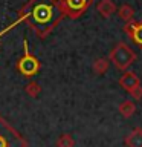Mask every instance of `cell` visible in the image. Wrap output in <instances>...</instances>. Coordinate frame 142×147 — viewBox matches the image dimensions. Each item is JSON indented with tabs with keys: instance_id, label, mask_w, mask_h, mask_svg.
I'll list each match as a JSON object with an SVG mask.
<instances>
[{
	"instance_id": "1",
	"label": "cell",
	"mask_w": 142,
	"mask_h": 147,
	"mask_svg": "<svg viewBox=\"0 0 142 147\" xmlns=\"http://www.w3.org/2000/svg\"><path fill=\"white\" fill-rule=\"evenodd\" d=\"M64 17L60 0H27L18 9L17 22H25L40 38H46Z\"/></svg>"
},
{
	"instance_id": "2",
	"label": "cell",
	"mask_w": 142,
	"mask_h": 147,
	"mask_svg": "<svg viewBox=\"0 0 142 147\" xmlns=\"http://www.w3.org/2000/svg\"><path fill=\"white\" fill-rule=\"evenodd\" d=\"M136 58H137L136 52L124 41H119V43L115 45L109 55V60L121 71H127L136 61Z\"/></svg>"
},
{
	"instance_id": "3",
	"label": "cell",
	"mask_w": 142,
	"mask_h": 147,
	"mask_svg": "<svg viewBox=\"0 0 142 147\" xmlns=\"http://www.w3.org/2000/svg\"><path fill=\"white\" fill-rule=\"evenodd\" d=\"M0 147H27L26 140L3 117H0Z\"/></svg>"
},
{
	"instance_id": "4",
	"label": "cell",
	"mask_w": 142,
	"mask_h": 147,
	"mask_svg": "<svg viewBox=\"0 0 142 147\" xmlns=\"http://www.w3.org/2000/svg\"><path fill=\"white\" fill-rule=\"evenodd\" d=\"M23 48H25V54H23V57L17 61V69L21 75L32 77L40 71V61H38V58H35L34 55L29 52L27 40H23Z\"/></svg>"
},
{
	"instance_id": "5",
	"label": "cell",
	"mask_w": 142,
	"mask_h": 147,
	"mask_svg": "<svg viewBox=\"0 0 142 147\" xmlns=\"http://www.w3.org/2000/svg\"><path fill=\"white\" fill-rule=\"evenodd\" d=\"M61 6L64 9V16L70 18H80L87 9L93 0H60Z\"/></svg>"
},
{
	"instance_id": "6",
	"label": "cell",
	"mask_w": 142,
	"mask_h": 147,
	"mask_svg": "<svg viewBox=\"0 0 142 147\" xmlns=\"http://www.w3.org/2000/svg\"><path fill=\"white\" fill-rule=\"evenodd\" d=\"M119 84H121L128 94H131V92H135L136 89L141 87V80H139V77H137L135 72L125 71L122 74V77L119 78Z\"/></svg>"
},
{
	"instance_id": "7",
	"label": "cell",
	"mask_w": 142,
	"mask_h": 147,
	"mask_svg": "<svg viewBox=\"0 0 142 147\" xmlns=\"http://www.w3.org/2000/svg\"><path fill=\"white\" fill-rule=\"evenodd\" d=\"M124 32L135 41L137 46H142V22H128L124 25Z\"/></svg>"
},
{
	"instance_id": "8",
	"label": "cell",
	"mask_w": 142,
	"mask_h": 147,
	"mask_svg": "<svg viewBox=\"0 0 142 147\" xmlns=\"http://www.w3.org/2000/svg\"><path fill=\"white\" fill-rule=\"evenodd\" d=\"M96 12L104 18H110L116 12V5L113 0H99V3L96 5Z\"/></svg>"
},
{
	"instance_id": "9",
	"label": "cell",
	"mask_w": 142,
	"mask_h": 147,
	"mask_svg": "<svg viewBox=\"0 0 142 147\" xmlns=\"http://www.w3.org/2000/svg\"><path fill=\"white\" fill-rule=\"evenodd\" d=\"M127 147H142V129L136 127L128 133L124 140Z\"/></svg>"
},
{
	"instance_id": "10",
	"label": "cell",
	"mask_w": 142,
	"mask_h": 147,
	"mask_svg": "<svg viewBox=\"0 0 142 147\" xmlns=\"http://www.w3.org/2000/svg\"><path fill=\"white\" fill-rule=\"evenodd\" d=\"M135 112H136V104L131 100H125L119 104V113L124 118H130L131 115H135Z\"/></svg>"
},
{
	"instance_id": "11",
	"label": "cell",
	"mask_w": 142,
	"mask_h": 147,
	"mask_svg": "<svg viewBox=\"0 0 142 147\" xmlns=\"http://www.w3.org/2000/svg\"><path fill=\"white\" fill-rule=\"evenodd\" d=\"M118 16L121 17L125 23H128V22L133 20V17H135V9H133L130 5L124 3V5H121V6H119V9H118Z\"/></svg>"
},
{
	"instance_id": "12",
	"label": "cell",
	"mask_w": 142,
	"mask_h": 147,
	"mask_svg": "<svg viewBox=\"0 0 142 147\" xmlns=\"http://www.w3.org/2000/svg\"><path fill=\"white\" fill-rule=\"evenodd\" d=\"M109 64H110L109 58H104V57L96 58L93 61V72L98 74V75H102V74H105V71L109 69Z\"/></svg>"
},
{
	"instance_id": "13",
	"label": "cell",
	"mask_w": 142,
	"mask_h": 147,
	"mask_svg": "<svg viewBox=\"0 0 142 147\" xmlns=\"http://www.w3.org/2000/svg\"><path fill=\"white\" fill-rule=\"evenodd\" d=\"M25 92L29 96H32V98H37V96L41 94V86L37 81H29L25 87Z\"/></svg>"
},
{
	"instance_id": "14",
	"label": "cell",
	"mask_w": 142,
	"mask_h": 147,
	"mask_svg": "<svg viewBox=\"0 0 142 147\" xmlns=\"http://www.w3.org/2000/svg\"><path fill=\"white\" fill-rule=\"evenodd\" d=\"M73 146H75V140L69 133H63L57 140V147H73Z\"/></svg>"
},
{
	"instance_id": "15",
	"label": "cell",
	"mask_w": 142,
	"mask_h": 147,
	"mask_svg": "<svg viewBox=\"0 0 142 147\" xmlns=\"http://www.w3.org/2000/svg\"><path fill=\"white\" fill-rule=\"evenodd\" d=\"M130 95H131L135 100H142V86L139 87V89H136L135 92H131Z\"/></svg>"
}]
</instances>
